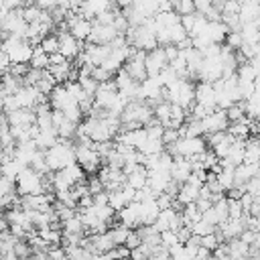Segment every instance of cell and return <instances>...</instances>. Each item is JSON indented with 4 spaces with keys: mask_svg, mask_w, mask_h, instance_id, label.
Listing matches in <instances>:
<instances>
[{
    "mask_svg": "<svg viewBox=\"0 0 260 260\" xmlns=\"http://www.w3.org/2000/svg\"><path fill=\"white\" fill-rule=\"evenodd\" d=\"M45 158L51 173H59L71 165H77V146H73L71 140H61L53 148L45 150Z\"/></svg>",
    "mask_w": 260,
    "mask_h": 260,
    "instance_id": "cell-1",
    "label": "cell"
},
{
    "mask_svg": "<svg viewBox=\"0 0 260 260\" xmlns=\"http://www.w3.org/2000/svg\"><path fill=\"white\" fill-rule=\"evenodd\" d=\"M4 53L10 55L12 65H30L32 59V51L35 47L26 41V39H18V37H8L2 41V49Z\"/></svg>",
    "mask_w": 260,
    "mask_h": 260,
    "instance_id": "cell-2",
    "label": "cell"
},
{
    "mask_svg": "<svg viewBox=\"0 0 260 260\" xmlns=\"http://www.w3.org/2000/svg\"><path fill=\"white\" fill-rule=\"evenodd\" d=\"M167 102L173 106H181L183 110H191L195 104V85L189 79H177L167 87Z\"/></svg>",
    "mask_w": 260,
    "mask_h": 260,
    "instance_id": "cell-3",
    "label": "cell"
},
{
    "mask_svg": "<svg viewBox=\"0 0 260 260\" xmlns=\"http://www.w3.org/2000/svg\"><path fill=\"white\" fill-rule=\"evenodd\" d=\"M16 193L26 197V195H41L45 193V175L37 173L35 169H24L20 177L16 179Z\"/></svg>",
    "mask_w": 260,
    "mask_h": 260,
    "instance_id": "cell-4",
    "label": "cell"
},
{
    "mask_svg": "<svg viewBox=\"0 0 260 260\" xmlns=\"http://www.w3.org/2000/svg\"><path fill=\"white\" fill-rule=\"evenodd\" d=\"M207 150V142L203 138H181L177 144L167 146V152H171L175 158H197Z\"/></svg>",
    "mask_w": 260,
    "mask_h": 260,
    "instance_id": "cell-5",
    "label": "cell"
},
{
    "mask_svg": "<svg viewBox=\"0 0 260 260\" xmlns=\"http://www.w3.org/2000/svg\"><path fill=\"white\" fill-rule=\"evenodd\" d=\"M77 165L87 173V175H93V173H100V165H102V156L98 154V150L93 148V144H77Z\"/></svg>",
    "mask_w": 260,
    "mask_h": 260,
    "instance_id": "cell-6",
    "label": "cell"
},
{
    "mask_svg": "<svg viewBox=\"0 0 260 260\" xmlns=\"http://www.w3.org/2000/svg\"><path fill=\"white\" fill-rule=\"evenodd\" d=\"M49 104H51L53 110L63 112V114H67V112L79 108V102L69 93V89H67L65 85H57V87H55V91L49 95Z\"/></svg>",
    "mask_w": 260,
    "mask_h": 260,
    "instance_id": "cell-7",
    "label": "cell"
},
{
    "mask_svg": "<svg viewBox=\"0 0 260 260\" xmlns=\"http://www.w3.org/2000/svg\"><path fill=\"white\" fill-rule=\"evenodd\" d=\"M195 104L203 106L209 114L217 110V93H215L213 83L199 81V83L195 85Z\"/></svg>",
    "mask_w": 260,
    "mask_h": 260,
    "instance_id": "cell-8",
    "label": "cell"
},
{
    "mask_svg": "<svg viewBox=\"0 0 260 260\" xmlns=\"http://www.w3.org/2000/svg\"><path fill=\"white\" fill-rule=\"evenodd\" d=\"M124 69L132 75V79H136L138 83H142L146 77H148V71H146V53L144 51H138L134 47V53L130 55V59L126 61Z\"/></svg>",
    "mask_w": 260,
    "mask_h": 260,
    "instance_id": "cell-9",
    "label": "cell"
},
{
    "mask_svg": "<svg viewBox=\"0 0 260 260\" xmlns=\"http://www.w3.org/2000/svg\"><path fill=\"white\" fill-rule=\"evenodd\" d=\"M116 37H120V32L116 30L114 24H102V22L93 20V28H91V35H89V41L87 43H93V45H112L116 41Z\"/></svg>",
    "mask_w": 260,
    "mask_h": 260,
    "instance_id": "cell-10",
    "label": "cell"
},
{
    "mask_svg": "<svg viewBox=\"0 0 260 260\" xmlns=\"http://www.w3.org/2000/svg\"><path fill=\"white\" fill-rule=\"evenodd\" d=\"M57 37H59V53H61L67 61H69V59H75V57H79V55L83 53L81 43H79L69 30H59Z\"/></svg>",
    "mask_w": 260,
    "mask_h": 260,
    "instance_id": "cell-11",
    "label": "cell"
},
{
    "mask_svg": "<svg viewBox=\"0 0 260 260\" xmlns=\"http://www.w3.org/2000/svg\"><path fill=\"white\" fill-rule=\"evenodd\" d=\"M201 124H203V132L209 136L217 134V132H228V128H230V120H228V114L223 110L211 112L209 116H205L201 120Z\"/></svg>",
    "mask_w": 260,
    "mask_h": 260,
    "instance_id": "cell-12",
    "label": "cell"
},
{
    "mask_svg": "<svg viewBox=\"0 0 260 260\" xmlns=\"http://www.w3.org/2000/svg\"><path fill=\"white\" fill-rule=\"evenodd\" d=\"M169 67V57L165 53V47H156L154 51L146 53V71L148 77H158L160 71Z\"/></svg>",
    "mask_w": 260,
    "mask_h": 260,
    "instance_id": "cell-13",
    "label": "cell"
},
{
    "mask_svg": "<svg viewBox=\"0 0 260 260\" xmlns=\"http://www.w3.org/2000/svg\"><path fill=\"white\" fill-rule=\"evenodd\" d=\"M10 122L12 128H26V126H35L37 124V112L35 110H28V108H20V110H14L10 114H4Z\"/></svg>",
    "mask_w": 260,
    "mask_h": 260,
    "instance_id": "cell-14",
    "label": "cell"
},
{
    "mask_svg": "<svg viewBox=\"0 0 260 260\" xmlns=\"http://www.w3.org/2000/svg\"><path fill=\"white\" fill-rule=\"evenodd\" d=\"M191 175H193V165H191V160H189V158H183V156L175 158V162H173V167H171V177H173V181L179 183V185H185Z\"/></svg>",
    "mask_w": 260,
    "mask_h": 260,
    "instance_id": "cell-15",
    "label": "cell"
},
{
    "mask_svg": "<svg viewBox=\"0 0 260 260\" xmlns=\"http://www.w3.org/2000/svg\"><path fill=\"white\" fill-rule=\"evenodd\" d=\"M126 183L136 189V191H142L144 187H148V169L142 167V165H136L134 169L126 171Z\"/></svg>",
    "mask_w": 260,
    "mask_h": 260,
    "instance_id": "cell-16",
    "label": "cell"
},
{
    "mask_svg": "<svg viewBox=\"0 0 260 260\" xmlns=\"http://www.w3.org/2000/svg\"><path fill=\"white\" fill-rule=\"evenodd\" d=\"M118 219L124 228H140V203L134 201L130 203L128 207H124L120 213H118Z\"/></svg>",
    "mask_w": 260,
    "mask_h": 260,
    "instance_id": "cell-17",
    "label": "cell"
},
{
    "mask_svg": "<svg viewBox=\"0 0 260 260\" xmlns=\"http://www.w3.org/2000/svg\"><path fill=\"white\" fill-rule=\"evenodd\" d=\"M228 35H230V28H228V24H225L223 20H219V22H209L207 28H205V32H203V37H207L213 45H219L221 41H225Z\"/></svg>",
    "mask_w": 260,
    "mask_h": 260,
    "instance_id": "cell-18",
    "label": "cell"
},
{
    "mask_svg": "<svg viewBox=\"0 0 260 260\" xmlns=\"http://www.w3.org/2000/svg\"><path fill=\"white\" fill-rule=\"evenodd\" d=\"M59 142H61V138H59L55 128L53 130H39V134L35 138V144L39 146V150H49V148H53Z\"/></svg>",
    "mask_w": 260,
    "mask_h": 260,
    "instance_id": "cell-19",
    "label": "cell"
},
{
    "mask_svg": "<svg viewBox=\"0 0 260 260\" xmlns=\"http://www.w3.org/2000/svg\"><path fill=\"white\" fill-rule=\"evenodd\" d=\"M258 16H260V2H254V0L240 2V20H242V24L254 22Z\"/></svg>",
    "mask_w": 260,
    "mask_h": 260,
    "instance_id": "cell-20",
    "label": "cell"
},
{
    "mask_svg": "<svg viewBox=\"0 0 260 260\" xmlns=\"http://www.w3.org/2000/svg\"><path fill=\"white\" fill-rule=\"evenodd\" d=\"M225 246H228V252H230L232 260H244V258H250V252H252V248H250L248 244H244L240 238H236V240H230Z\"/></svg>",
    "mask_w": 260,
    "mask_h": 260,
    "instance_id": "cell-21",
    "label": "cell"
},
{
    "mask_svg": "<svg viewBox=\"0 0 260 260\" xmlns=\"http://www.w3.org/2000/svg\"><path fill=\"white\" fill-rule=\"evenodd\" d=\"M217 185L221 187V191H232L236 187V169L234 167H221V171L217 173Z\"/></svg>",
    "mask_w": 260,
    "mask_h": 260,
    "instance_id": "cell-22",
    "label": "cell"
},
{
    "mask_svg": "<svg viewBox=\"0 0 260 260\" xmlns=\"http://www.w3.org/2000/svg\"><path fill=\"white\" fill-rule=\"evenodd\" d=\"M30 67H32V69H41V71H47V69L51 67V57L45 53V49H43L41 45H37L35 51H32Z\"/></svg>",
    "mask_w": 260,
    "mask_h": 260,
    "instance_id": "cell-23",
    "label": "cell"
},
{
    "mask_svg": "<svg viewBox=\"0 0 260 260\" xmlns=\"http://www.w3.org/2000/svg\"><path fill=\"white\" fill-rule=\"evenodd\" d=\"M49 71H51V75L55 77V81L61 83V85L69 83V81H71V75H73V69H71V63H69V61H65L63 65L49 67Z\"/></svg>",
    "mask_w": 260,
    "mask_h": 260,
    "instance_id": "cell-24",
    "label": "cell"
},
{
    "mask_svg": "<svg viewBox=\"0 0 260 260\" xmlns=\"http://www.w3.org/2000/svg\"><path fill=\"white\" fill-rule=\"evenodd\" d=\"M248 165H260V138L246 140V160Z\"/></svg>",
    "mask_w": 260,
    "mask_h": 260,
    "instance_id": "cell-25",
    "label": "cell"
},
{
    "mask_svg": "<svg viewBox=\"0 0 260 260\" xmlns=\"http://www.w3.org/2000/svg\"><path fill=\"white\" fill-rule=\"evenodd\" d=\"M181 215H183V223H185V228H191L193 223H197V221L203 219V213L199 211V207H197L195 203L185 205L183 211H181Z\"/></svg>",
    "mask_w": 260,
    "mask_h": 260,
    "instance_id": "cell-26",
    "label": "cell"
},
{
    "mask_svg": "<svg viewBox=\"0 0 260 260\" xmlns=\"http://www.w3.org/2000/svg\"><path fill=\"white\" fill-rule=\"evenodd\" d=\"M242 39L244 45H260V30L254 26V22H246L242 24Z\"/></svg>",
    "mask_w": 260,
    "mask_h": 260,
    "instance_id": "cell-27",
    "label": "cell"
},
{
    "mask_svg": "<svg viewBox=\"0 0 260 260\" xmlns=\"http://www.w3.org/2000/svg\"><path fill=\"white\" fill-rule=\"evenodd\" d=\"M171 108H173L171 102H160L158 106H154V118H156L165 128H169V124H171Z\"/></svg>",
    "mask_w": 260,
    "mask_h": 260,
    "instance_id": "cell-28",
    "label": "cell"
},
{
    "mask_svg": "<svg viewBox=\"0 0 260 260\" xmlns=\"http://www.w3.org/2000/svg\"><path fill=\"white\" fill-rule=\"evenodd\" d=\"M108 195H110V207H112L114 211H118V213H120L124 207H128V205H130V203L126 201L124 193H122V187H120V189H116V191H110Z\"/></svg>",
    "mask_w": 260,
    "mask_h": 260,
    "instance_id": "cell-29",
    "label": "cell"
},
{
    "mask_svg": "<svg viewBox=\"0 0 260 260\" xmlns=\"http://www.w3.org/2000/svg\"><path fill=\"white\" fill-rule=\"evenodd\" d=\"M63 225V234H83V230H85V225H83V219H81V215L77 213L75 217H71V219H67L65 223H61Z\"/></svg>",
    "mask_w": 260,
    "mask_h": 260,
    "instance_id": "cell-30",
    "label": "cell"
},
{
    "mask_svg": "<svg viewBox=\"0 0 260 260\" xmlns=\"http://www.w3.org/2000/svg\"><path fill=\"white\" fill-rule=\"evenodd\" d=\"M108 232H110V236H112V240H114V244H116V248H118V246H126L128 236H130L132 230H128V228H124V225L120 223V225H116L114 230H108Z\"/></svg>",
    "mask_w": 260,
    "mask_h": 260,
    "instance_id": "cell-31",
    "label": "cell"
},
{
    "mask_svg": "<svg viewBox=\"0 0 260 260\" xmlns=\"http://www.w3.org/2000/svg\"><path fill=\"white\" fill-rule=\"evenodd\" d=\"M238 79L240 81H254L256 83V79H258V73H256V69H254V65L248 61V63H242L240 67H238Z\"/></svg>",
    "mask_w": 260,
    "mask_h": 260,
    "instance_id": "cell-32",
    "label": "cell"
},
{
    "mask_svg": "<svg viewBox=\"0 0 260 260\" xmlns=\"http://www.w3.org/2000/svg\"><path fill=\"white\" fill-rule=\"evenodd\" d=\"M173 8L175 12L183 18V16H189V14H195V2L191 0H179V2H173Z\"/></svg>",
    "mask_w": 260,
    "mask_h": 260,
    "instance_id": "cell-33",
    "label": "cell"
},
{
    "mask_svg": "<svg viewBox=\"0 0 260 260\" xmlns=\"http://www.w3.org/2000/svg\"><path fill=\"white\" fill-rule=\"evenodd\" d=\"M191 232H193V236H199V238H205V236H209V234H215V225H211V223H207V221H197V223H193L191 225Z\"/></svg>",
    "mask_w": 260,
    "mask_h": 260,
    "instance_id": "cell-34",
    "label": "cell"
},
{
    "mask_svg": "<svg viewBox=\"0 0 260 260\" xmlns=\"http://www.w3.org/2000/svg\"><path fill=\"white\" fill-rule=\"evenodd\" d=\"M41 47L45 49L47 55H55V53H59V37H57V35H49V37H45L43 43H41Z\"/></svg>",
    "mask_w": 260,
    "mask_h": 260,
    "instance_id": "cell-35",
    "label": "cell"
},
{
    "mask_svg": "<svg viewBox=\"0 0 260 260\" xmlns=\"http://www.w3.org/2000/svg\"><path fill=\"white\" fill-rule=\"evenodd\" d=\"M160 244H162L167 250L175 248L177 244H181V240H179V234H177V232H173V230H167V232H162V234H160Z\"/></svg>",
    "mask_w": 260,
    "mask_h": 260,
    "instance_id": "cell-36",
    "label": "cell"
},
{
    "mask_svg": "<svg viewBox=\"0 0 260 260\" xmlns=\"http://www.w3.org/2000/svg\"><path fill=\"white\" fill-rule=\"evenodd\" d=\"M87 189H89L91 197H95V195H100V193L106 191V187H104V183H102L100 177H89V179H87Z\"/></svg>",
    "mask_w": 260,
    "mask_h": 260,
    "instance_id": "cell-37",
    "label": "cell"
},
{
    "mask_svg": "<svg viewBox=\"0 0 260 260\" xmlns=\"http://www.w3.org/2000/svg\"><path fill=\"white\" fill-rule=\"evenodd\" d=\"M91 77H93L98 83H106V81H110V79L114 77V73H110V71L104 69V67H93V69H91Z\"/></svg>",
    "mask_w": 260,
    "mask_h": 260,
    "instance_id": "cell-38",
    "label": "cell"
},
{
    "mask_svg": "<svg viewBox=\"0 0 260 260\" xmlns=\"http://www.w3.org/2000/svg\"><path fill=\"white\" fill-rule=\"evenodd\" d=\"M225 45L234 51V49H242L244 47V39H242V32H230L228 39H225Z\"/></svg>",
    "mask_w": 260,
    "mask_h": 260,
    "instance_id": "cell-39",
    "label": "cell"
},
{
    "mask_svg": "<svg viewBox=\"0 0 260 260\" xmlns=\"http://www.w3.org/2000/svg\"><path fill=\"white\" fill-rule=\"evenodd\" d=\"M203 221H207V223H211V225H215V228H219V215H217V211H215V207H209L207 211H203Z\"/></svg>",
    "mask_w": 260,
    "mask_h": 260,
    "instance_id": "cell-40",
    "label": "cell"
},
{
    "mask_svg": "<svg viewBox=\"0 0 260 260\" xmlns=\"http://www.w3.org/2000/svg\"><path fill=\"white\" fill-rule=\"evenodd\" d=\"M138 246H142V238L138 236V232H130L128 242H126V248H128V250H136Z\"/></svg>",
    "mask_w": 260,
    "mask_h": 260,
    "instance_id": "cell-41",
    "label": "cell"
},
{
    "mask_svg": "<svg viewBox=\"0 0 260 260\" xmlns=\"http://www.w3.org/2000/svg\"><path fill=\"white\" fill-rule=\"evenodd\" d=\"M256 238H258V232H254V230H246L242 236H240V240L244 242V244H248L250 248L254 246V242H256Z\"/></svg>",
    "mask_w": 260,
    "mask_h": 260,
    "instance_id": "cell-42",
    "label": "cell"
},
{
    "mask_svg": "<svg viewBox=\"0 0 260 260\" xmlns=\"http://www.w3.org/2000/svg\"><path fill=\"white\" fill-rule=\"evenodd\" d=\"M0 67H2V73H8L10 67H12V59H10V55L4 53V51H0Z\"/></svg>",
    "mask_w": 260,
    "mask_h": 260,
    "instance_id": "cell-43",
    "label": "cell"
}]
</instances>
